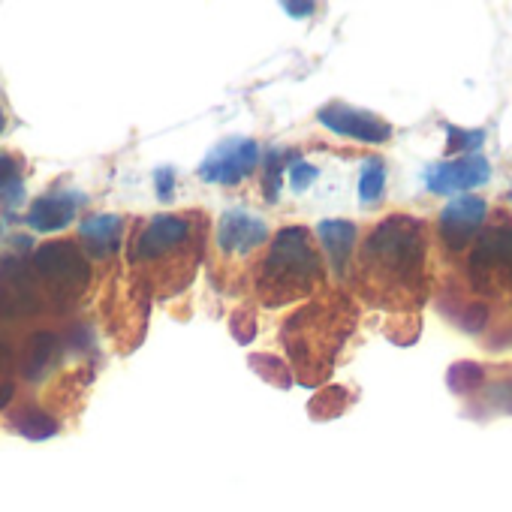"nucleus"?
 I'll return each instance as SVG.
<instances>
[{
  "mask_svg": "<svg viewBox=\"0 0 512 512\" xmlns=\"http://www.w3.org/2000/svg\"><path fill=\"white\" fill-rule=\"evenodd\" d=\"M269 241V226L263 217L247 208H226L217 220V247L223 256H247Z\"/></svg>",
  "mask_w": 512,
  "mask_h": 512,
  "instance_id": "nucleus-11",
  "label": "nucleus"
},
{
  "mask_svg": "<svg viewBox=\"0 0 512 512\" xmlns=\"http://www.w3.org/2000/svg\"><path fill=\"white\" fill-rule=\"evenodd\" d=\"M79 238L91 256H112L124 241V217L118 214H91L79 226Z\"/></svg>",
  "mask_w": 512,
  "mask_h": 512,
  "instance_id": "nucleus-15",
  "label": "nucleus"
},
{
  "mask_svg": "<svg viewBox=\"0 0 512 512\" xmlns=\"http://www.w3.org/2000/svg\"><path fill=\"white\" fill-rule=\"evenodd\" d=\"M317 178H320V169H317V166H311V163L302 160L299 154L290 160V166H287V181H290V187H293L296 193L308 190Z\"/></svg>",
  "mask_w": 512,
  "mask_h": 512,
  "instance_id": "nucleus-23",
  "label": "nucleus"
},
{
  "mask_svg": "<svg viewBox=\"0 0 512 512\" xmlns=\"http://www.w3.org/2000/svg\"><path fill=\"white\" fill-rule=\"evenodd\" d=\"M34 275L49 287L52 302L73 305L91 284V263L73 241H49L34 253Z\"/></svg>",
  "mask_w": 512,
  "mask_h": 512,
  "instance_id": "nucleus-5",
  "label": "nucleus"
},
{
  "mask_svg": "<svg viewBox=\"0 0 512 512\" xmlns=\"http://www.w3.org/2000/svg\"><path fill=\"white\" fill-rule=\"evenodd\" d=\"M470 278L479 290L512 284V226H491L476 235L470 253Z\"/></svg>",
  "mask_w": 512,
  "mask_h": 512,
  "instance_id": "nucleus-6",
  "label": "nucleus"
},
{
  "mask_svg": "<svg viewBox=\"0 0 512 512\" xmlns=\"http://www.w3.org/2000/svg\"><path fill=\"white\" fill-rule=\"evenodd\" d=\"M7 425H10L16 434L28 437V440H49V437H55L58 428H61L58 419H55L49 410L37 407V404H22V407L10 410V413H7Z\"/></svg>",
  "mask_w": 512,
  "mask_h": 512,
  "instance_id": "nucleus-16",
  "label": "nucleus"
},
{
  "mask_svg": "<svg viewBox=\"0 0 512 512\" xmlns=\"http://www.w3.org/2000/svg\"><path fill=\"white\" fill-rule=\"evenodd\" d=\"M64 353H67L64 338H58L52 332H34L22 353V377L28 383H40L43 377H49L55 371V365L61 362Z\"/></svg>",
  "mask_w": 512,
  "mask_h": 512,
  "instance_id": "nucleus-13",
  "label": "nucleus"
},
{
  "mask_svg": "<svg viewBox=\"0 0 512 512\" xmlns=\"http://www.w3.org/2000/svg\"><path fill=\"white\" fill-rule=\"evenodd\" d=\"M205 217L199 214H157L130 241V266L157 272L166 281L160 296L181 293L202 260Z\"/></svg>",
  "mask_w": 512,
  "mask_h": 512,
  "instance_id": "nucleus-2",
  "label": "nucleus"
},
{
  "mask_svg": "<svg viewBox=\"0 0 512 512\" xmlns=\"http://www.w3.org/2000/svg\"><path fill=\"white\" fill-rule=\"evenodd\" d=\"M425 226L416 217L392 214L374 226L359 256L362 290L377 302H407L419 296L425 272Z\"/></svg>",
  "mask_w": 512,
  "mask_h": 512,
  "instance_id": "nucleus-1",
  "label": "nucleus"
},
{
  "mask_svg": "<svg viewBox=\"0 0 512 512\" xmlns=\"http://www.w3.org/2000/svg\"><path fill=\"white\" fill-rule=\"evenodd\" d=\"M446 151L449 154H479V148L485 145V130H461V127H446Z\"/></svg>",
  "mask_w": 512,
  "mask_h": 512,
  "instance_id": "nucleus-22",
  "label": "nucleus"
},
{
  "mask_svg": "<svg viewBox=\"0 0 512 512\" xmlns=\"http://www.w3.org/2000/svg\"><path fill=\"white\" fill-rule=\"evenodd\" d=\"M509 199H512V190H509Z\"/></svg>",
  "mask_w": 512,
  "mask_h": 512,
  "instance_id": "nucleus-32",
  "label": "nucleus"
},
{
  "mask_svg": "<svg viewBox=\"0 0 512 512\" xmlns=\"http://www.w3.org/2000/svg\"><path fill=\"white\" fill-rule=\"evenodd\" d=\"M284 13H290L293 19H308L311 13H317L314 4H284Z\"/></svg>",
  "mask_w": 512,
  "mask_h": 512,
  "instance_id": "nucleus-28",
  "label": "nucleus"
},
{
  "mask_svg": "<svg viewBox=\"0 0 512 512\" xmlns=\"http://www.w3.org/2000/svg\"><path fill=\"white\" fill-rule=\"evenodd\" d=\"M353 308L341 296L314 299L308 308L296 311L281 332V341L293 359V368L302 383H317L332 371L338 350L344 347L353 329Z\"/></svg>",
  "mask_w": 512,
  "mask_h": 512,
  "instance_id": "nucleus-3",
  "label": "nucleus"
},
{
  "mask_svg": "<svg viewBox=\"0 0 512 512\" xmlns=\"http://www.w3.org/2000/svg\"><path fill=\"white\" fill-rule=\"evenodd\" d=\"M317 238L323 241L326 247V256L335 269V275H344L347 266H350V256H353V247L359 241V226L353 220H320L317 223Z\"/></svg>",
  "mask_w": 512,
  "mask_h": 512,
  "instance_id": "nucleus-14",
  "label": "nucleus"
},
{
  "mask_svg": "<svg viewBox=\"0 0 512 512\" xmlns=\"http://www.w3.org/2000/svg\"><path fill=\"white\" fill-rule=\"evenodd\" d=\"M154 190H157V199L163 205L172 202V196H175V169L172 166H160L154 172Z\"/></svg>",
  "mask_w": 512,
  "mask_h": 512,
  "instance_id": "nucleus-25",
  "label": "nucleus"
},
{
  "mask_svg": "<svg viewBox=\"0 0 512 512\" xmlns=\"http://www.w3.org/2000/svg\"><path fill=\"white\" fill-rule=\"evenodd\" d=\"M485 401H491V407H497L503 413H512V380H500V383L488 386Z\"/></svg>",
  "mask_w": 512,
  "mask_h": 512,
  "instance_id": "nucleus-26",
  "label": "nucleus"
},
{
  "mask_svg": "<svg viewBox=\"0 0 512 512\" xmlns=\"http://www.w3.org/2000/svg\"><path fill=\"white\" fill-rule=\"evenodd\" d=\"M347 398H350L347 389L329 386V389H323V392L311 401V416H314V419H335V416L344 413Z\"/></svg>",
  "mask_w": 512,
  "mask_h": 512,
  "instance_id": "nucleus-21",
  "label": "nucleus"
},
{
  "mask_svg": "<svg viewBox=\"0 0 512 512\" xmlns=\"http://www.w3.org/2000/svg\"><path fill=\"white\" fill-rule=\"evenodd\" d=\"M253 281L256 296L266 308H284L311 296L323 281V260L311 244V232L305 226H284Z\"/></svg>",
  "mask_w": 512,
  "mask_h": 512,
  "instance_id": "nucleus-4",
  "label": "nucleus"
},
{
  "mask_svg": "<svg viewBox=\"0 0 512 512\" xmlns=\"http://www.w3.org/2000/svg\"><path fill=\"white\" fill-rule=\"evenodd\" d=\"M256 163H260V145L250 136H229L205 154L199 163V178L205 184L235 187L256 169Z\"/></svg>",
  "mask_w": 512,
  "mask_h": 512,
  "instance_id": "nucleus-7",
  "label": "nucleus"
},
{
  "mask_svg": "<svg viewBox=\"0 0 512 512\" xmlns=\"http://www.w3.org/2000/svg\"><path fill=\"white\" fill-rule=\"evenodd\" d=\"M22 184V163L13 154H0V193Z\"/></svg>",
  "mask_w": 512,
  "mask_h": 512,
  "instance_id": "nucleus-24",
  "label": "nucleus"
},
{
  "mask_svg": "<svg viewBox=\"0 0 512 512\" xmlns=\"http://www.w3.org/2000/svg\"><path fill=\"white\" fill-rule=\"evenodd\" d=\"M88 196L82 190H58V193H46L40 199H34V205L28 208L25 220L34 232H61L76 220L79 205H85Z\"/></svg>",
  "mask_w": 512,
  "mask_h": 512,
  "instance_id": "nucleus-12",
  "label": "nucleus"
},
{
  "mask_svg": "<svg viewBox=\"0 0 512 512\" xmlns=\"http://www.w3.org/2000/svg\"><path fill=\"white\" fill-rule=\"evenodd\" d=\"M446 383H449L452 392L467 395V392H473V389H479L485 383V371L479 365H473V362H458V365L449 368Z\"/></svg>",
  "mask_w": 512,
  "mask_h": 512,
  "instance_id": "nucleus-20",
  "label": "nucleus"
},
{
  "mask_svg": "<svg viewBox=\"0 0 512 512\" xmlns=\"http://www.w3.org/2000/svg\"><path fill=\"white\" fill-rule=\"evenodd\" d=\"M10 347L4 344V341H0V386H4V383H10L7 380V371H10Z\"/></svg>",
  "mask_w": 512,
  "mask_h": 512,
  "instance_id": "nucleus-29",
  "label": "nucleus"
},
{
  "mask_svg": "<svg viewBox=\"0 0 512 512\" xmlns=\"http://www.w3.org/2000/svg\"><path fill=\"white\" fill-rule=\"evenodd\" d=\"M0 232H4V223H0Z\"/></svg>",
  "mask_w": 512,
  "mask_h": 512,
  "instance_id": "nucleus-31",
  "label": "nucleus"
},
{
  "mask_svg": "<svg viewBox=\"0 0 512 512\" xmlns=\"http://www.w3.org/2000/svg\"><path fill=\"white\" fill-rule=\"evenodd\" d=\"M488 178H491V166L482 154L440 160L425 169V187L437 196H464L467 190L488 184Z\"/></svg>",
  "mask_w": 512,
  "mask_h": 512,
  "instance_id": "nucleus-9",
  "label": "nucleus"
},
{
  "mask_svg": "<svg viewBox=\"0 0 512 512\" xmlns=\"http://www.w3.org/2000/svg\"><path fill=\"white\" fill-rule=\"evenodd\" d=\"M253 335H256V320H253V314H250V311H238V314L232 317V338H235L238 344H250Z\"/></svg>",
  "mask_w": 512,
  "mask_h": 512,
  "instance_id": "nucleus-27",
  "label": "nucleus"
},
{
  "mask_svg": "<svg viewBox=\"0 0 512 512\" xmlns=\"http://www.w3.org/2000/svg\"><path fill=\"white\" fill-rule=\"evenodd\" d=\"M296 154L293 151H284V148H272L269 157H266V178H263V193L269 202H278L281 199V187H284V172L290 166Z\"/></svg>",
  "mask_w": 512,
  "mask_h": 512,
  "instance_id": "nucleus-18",
  "label": "nucleus"
},
{
  "mask_svg": "<svg viewBox=\"0 0 512 512\" xmlns=\"http://www.w3.org/2000/svg\"><path fill=\"white\" fill-rule=\"evenodd\" d=\"M4 127H7V118H4V109H0V133H4Z\"/></svg>",
  "mask_w": 512,
  "mask_h": 512,
  "instance_id": "nucleus-30",
  "label": "nucleus"
},
{
  "mask_svg": "<svg viewBox=\"0 0 512 512\" xmlns=\"http://www.w3.org/2000/svg\"><path fill=\"white\" fill-rule=\"evenodd\" d=\"M485 214H488L485 199H479L473 193L449 199V205L437 217V232H440L443 244L449 250H464L482 232Z\"/></svg>",
  "mask_w": 512,
  "mask_h": 512,
  "instance_id": "nucleus-10",
  "label": "nucleus"
},
{
  "mask_svg": "<svg viewBox=\"0 0 512 512\" xmlns=\"http://www.w3.org/2000/svg\"><path fill=\"white\" fill-rule=\"evenodd\" d=\"M386 193V163L380 157H365L359 172V202L377 205Z\"/></svg>",
  "mask_w": 512,
  "mask_h": 512,
  "instance_id": "nucleus-17",
  "label": "nucleus"
},
{
  "mask_svg": "<svg viewBox=\"0 0 512 512\" xmlns=\"http://www.w3.org/2000/svg\"><path fill=\"white\" fill-rule=\"evenodd\" d=\"M317 121L335 133V136H344V139H353V142H365V145H383L392 139V124L383 121L380 115L368 112V109H356V106H347V103H329L317 112Z\"/></svg>",
  "mask_w": 512,
  "mask_h": 512,
  "instance_id": "nucleus-8",
  "label": "nucleus"
},
{
  "mask_svg": "<svg viewBox=\"0 0 512 512\" xmlns=\"http://www.w3.org/2000/svg\"><path fill=\"white\" fill-rule=\"evenodd\" d=\"M247 365L260 374L266 383H275L278 389H290L293 386V371L278 359V356H272V353H253L250 359H247Z\"/></svg>",
  "mask_w": 512,
  "mask_h": 512,
  "instance_id": "nucleus-19",
  "label": "nucleus"
}]
</instances>
